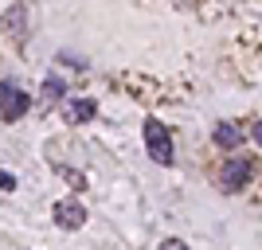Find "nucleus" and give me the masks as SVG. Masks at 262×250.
Returning <instances> with one entry per match:
<instances>
[{
  "label": "nucleus",
  "mask_w": 262,
  "mask_h": 250,
  "mask_svg": "<svg viewBox=\"0 0 262 250\" xmlns=\"http://www.w3.org/2000/svg\"><path fill=\"white\" fill-rule=\"evenodd\" d=\"M145 149H149V156L157 164H172V137H168V129L157 118L145 121Z\"/></svg>",
  "instance_id": "obj_1"
},
{
  "label": "nucleus",
  "mask_w": 262,
  "mask_h": 250,
  "mask_svg": "<svg viewBox=\"0 0 262 250\" xmlns=\"http://www.w3.org/2000/svg\"><path fill=\"white\" fill-rule=\"evenodd\" d=\"M251 172H254V156H231L219 168V184H223V192H239L251 180Z\"/></svg>",
  "instance_id": "obj_2"
},
{
  "label": "nucleus",
  "mask_w": 262,
  "mask_h": 250,
  "mask_svg": "<svg viewBox=\"0 0 262 250\" xmlns=\"http://www.w3.org/2000/svg\"><path fill=\"white\" fill-rule=\"evenodd\" d=\"M28 94H24L16 82H0V118L4 121H20L28 113Z\"/></svg>",
  "instance_id": "obj_3"
},
{
  "label": "nucleus",
  "mask_w": 262,
  "mask_h": 250,
  "mask_svg": "<svg viewBox=\"0 0 262 250\" xmlns=\"http://www.w3.org/2000/svg\"><path fill=\"white\" fill-rule=\"evenodd\" d=\"M55 223L67 231H78L86 223V207L78 203V199H63V203H55Z\"/></svg>",
  "instance_id": "obj_4"
},
{
  "label": "nucleus",
  "mask_w": 262,
  "mask_h": 250,
  "mask_svg": "<svg viewBox=\"0 0 262 250\" xmlns=\"http://www.w3.org/2000/svg\"><path fill=\"white\" fill-rule=\"evenodd\" d=\"M215 145L219 149H239L243 145V129L235 125V121H219L215 125Z\"/></svg>",
  "instance_id": "obj_5"
},
{
  "label": "nucleus",
  "mask_w": 262,
  "mask_h": 250,
  "mask_svg": "<svg viewBox=\"0 0 262 250\" xmlns=\"http://www.w3.org/2000/svg\"><path fill=\"white\" fill-rule=\"evenodd\" d=\"M94 109L98 106H94L90 98H71L63 106V113H67V121H86V118H94Z\"/></svg>",
  "instance_id": "obj_6"
},
{
  "label": "nucleus",
  "mask_w": 262,
  "mask_h": 250,
  "mask_svg": "<svg viewBox=\"0 0 262 250\" xmlns=\"http://www.w3.org/2000/svg\"><path fill=\"white\" fill-rule=\"evenodd\" d=\"M63 94H67L63 78H59V75H47L43 78V102H55V98H63Z\"/></svg>",
  "instance_id": "obj_7"
},
{
  "label": "nucleus",
  "mask_w": 262,
  "mask_h": 250,
  "mask_svg": "<svg viewBox=\"0 0 262 250\" xmlns=\"http://www.w3.org/2000/svg\"><path fill=\"white\" fill-rule=\"evenodd\" d=\"M24 20H28V8H24V4H16V8H12L8 16H4V24H8L12 32H20V28H24Z\"/></svg>",
  "instance_id": "obj_8"
},
{
  "label": "nucleus",
  "mask_w": 262,
  "mask_h": 250,
  "mask_svg": "<svg viewBox=\"0 0 262 250\" xmlns=\"http://www.w3.org/2000/svg\"><path fill=\"white\" fill-rule=\"evenodd\" d=\"M0 188H4V192H12V188H16V176H12V172H0Z\"/></svg>",
  "instance_id": "obj_9"
},
{
  "label": "nucleus",
  "mask_w": 262,
  "mask_h": 250,
  "mask_svg": "<svg viewBox=\"0 0 262 250\" xmlns=\"http://www.w3.org/2000/svg\"><path fill=\"white\" fill-rule=\"evenodd\" d=\"M161 250H188V246H184V242H176V239H168V242H164Z\"/></svg>",
  "instance_id": "obj_10"
},
{
  "label": "nucleus",
  "mask_w": 262,
  "mask_h": 250,
  "mask_svg": "<svg viewBox=\"0 0 262 250\" xmlns=\"http://www.w3.org/2000/svg\"><path fill=\"white\" fill-rule=\"evenodd\" d=\"M251 137H254V141L262 145V121H258V125H254V129H251Z\"/></svg>",
  "instance_id": "obj_11"
}]
</instances>
